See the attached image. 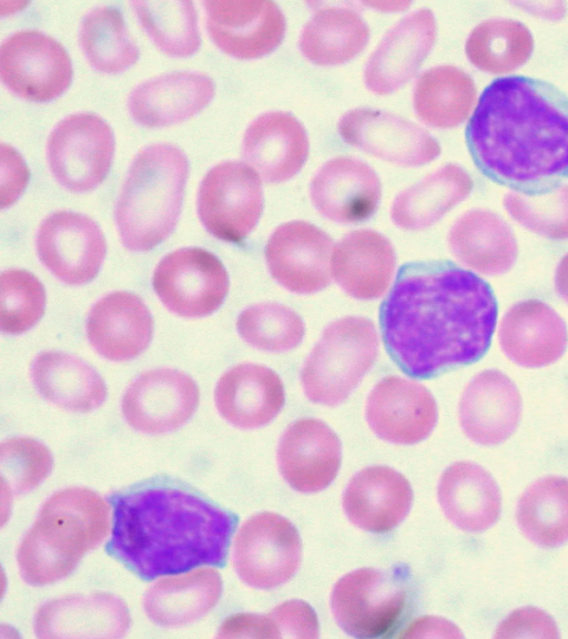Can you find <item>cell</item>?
Returning <instances> with one entry per match:
<instances>
[{"label": "cell", "mask_w": 568, "mask_h": 639, "mask_svg": "<svg viewBox=\"0 0 568 639\" xmlns=\"http://www.w3.org/2000/svg\"><path fill=\"white\" fill-rule=\"evenodd\" d=\"M497 308L491 287L475 273L449 261L409 262L381 305L382 338L407 376L433 378L485 355Z\"/></svg>", "instance_id": "obj_1"}, {"label": "cell", "mask_w": 568, "mask_h": 639, "mask_svg": "<svg viewBox=\"0 0 568 639\" xmlns=\"http://www.w3.org/2000/svg\"><path fill=\"white\" fill-rule=\"evenodd\" d=\"M474 163L523 194L568 178V95L544 80L498 78L481 92L466 128Z\"/></svg>", "instance_id": "obj_2"}, {"label": "cell", "mask_w": 568, "mask_h": 639, "mask_svg": "<svg viewBox=\"0 0 568 639\" xmlns=\"http://www.w3.org/2000/svg\"><path fill=\"white\" fill-rule=\"evenodd\" d=\"M109 555L143 580L202 565L223 567L237 516L174 487H148L110 497Z\"/></svg>", "instance_id": "obj_3"}, {"label": "cell", "mask_w": 568, "mask_h": 639, "mask_svg": "<svg viewBox=\"0 0 568 639\" xmlns=\"http://www.w3.org/2000/svg\"><path fill=\"white\" fill-rule=\"evenodd\" d=\"M109 527L110 507L95 491L84 487L55 491L19 545L21 578L41 587L68 577L104 540Z\"/></svg>", "instance_id": "obj_4"}, {"label": "cell", "mask_w": 568, "mask_h": 639, "mask_svg": "<svg viewBox=\"0 0 568 639\" xmlns=\"http://www.w3.org/2000/svg\"><path fill=\"white\" fill-rule=\"evenodd\" d=\"M187 175V158L175 145L156 143L135 155L114 213L121 242L128 250H152L173 232Z\"/></svg>", "instance_id": "obj_5"}, {"label": "cell", "mask_w": 568, "mask_h": 639, "mask_svg": "<svg viewBox=\"0 0 568 639\" xmlns=\"http://www.w3.org/2000/svg\"><path fill=\"white\" fill-rule=\"evenodd\" d=\"M377 353L378 336L371 320L346 316L332 322L303 365L305 396L323 406L342 404L372 368Z\"/></svg>", "instance_id": "obj_6"}, {"label": "cell", "mask_w": 568, "mask_h": 639, "mask_svg": "<svg viewBox=\"0 0 568 639\" xmlns=\"http://www.w3.org/2000/svg\"><path fill=\"white\" fill-rule=\"evenodd\" d=\"M399 574L361 568L334 585L331 609L336 623L355 638H384L398 627L407 604Z\"/></svg>", "instance_id": "obj_7"}, {"label": "cell", "mask_w": 568, "mask_h": 639, "mask_svg": "<svg viewBox=\"0 0 568 639\" xmlns=\"http://www.w3.org/2000/svg\"><path fill=\"white\" fill-rule=\"evenodd\" d=\"M114 143L111 126L99 115H68L48 138L50 171L60 185L72 192L93 190L109 173Z\"/></svg>", "instance_id": "obj_8"}, {"label": "cell", "mask_w": 568, "mask_h": 639, "mask_svg": "<svg viewBox=\"0 0 568 639\" xmlns=\"http://www.w3.org/2000/svg\"><path fill=\"white\" fill-rule=\"evenodd\" d=\"M263 206L261 179L243 162L216 164L199 187L197 214L203 226L226 242H242L257 224Z\"/></svg>", "instance_id": "obj_9"}, {"label": "cell", "mask_w": 568, "mask_h": 639, "mask_svg": "<svg viewBox=\"0 0 568 639\" xmlns=\"http://www.w3.org/2000/svg\"><path fill=\"white\" fill-rule=\"evenodd\" d=\"M302 561V540L285 517L264 511L250 517L234 541L233 564L240 579L256 589L287 582Z\"/></svg>", "instance_id": "obj_10"}, {"label": "cell", "mask_w": 568, "mask_h": 639, "mask_svg": "<svg viewBox=\"0 0 568 639\" xmlns=\"http://www.w3.org/2000/svg\"><path fill=\"white\" fill-rule=\"evenodd\" d=\"M153 288L172 313L203 317L215 312L229 291L222 262L201 247H184L165 255L156 265Z\"/></svg>", "instance_id": "obj_11"}, {"label": "cell", "mask_w": 568, "mask_h": 639, "mask_svg": "<svg viewBox=\"0 0 568 639\" xmlns=\"http://www.w3.org/2000/svg\"><path fill=\"white\" fill-rule=\"evenodd\" d=\"M0 75L18 97L48 102L71 84V59L60 42L38 30H21L0 48Z\"/></svg>", "instance_id": "obj_12"}, {"label": "cell", "mask_w": 568, "mask_h": 639, "mask_svg": "<svg viewBox=\"0 0 568 639\" xmlns=\"http://www.w3.org/2000/svg\"><path fill=\"white\" fill-rule=\"evenodd\" d=\"M36 247L41 263L61 282L83 285L99 273L106 252L103 232L90 217L58 211L38 229Z\"/></svg>", "instance_id": "obj_13"}, {"label": "cell", "mask_w": 568, "mask_h": 639, "mask_svg": "<svg viewBox=\"0 0 568 639\" xmlns=\"http://www.w3.org/2000/svg\"><path fill=\"white\" fill-rule=\"evenodd\" d=\"M337 131L347 144L400 166H420L440 153L428 131L383 110H349L339 119Z\"/></svg>", "instance_id": "obj_14"}, {"label": "cell", "mask_w": 568, "mask_h": 639, "mask_svg": "<svg viewBox=\"0 0 568 639\" xmlns=\"http://www.w3.org/2000/svg\"><path fill=\"white\" fill-rule=\"evenodd\" d=\"M199 400V387L189 375L173 368H156L140 374L129 385L121 410L133 429L159 435L184 425Z\"/></svg>", "instance_id": "obj_15"}, {"label": "cell", "mask_w": 568, "mask_h": 639, "mask_svg": "<svg viewBox=\"0 0 568 639\" xmlns=\"http://www.w3.org/2000/svg\"><path fill=\"white\" fill-rule=\"evenodd\" d=\"M206 29L213 42L237 59L274 51L285 34V17L268 0H205Z\"/></svg>", "instance_id": "obj_16"}, {"label": "cell", "mask_w": 568, "mask_h": 639, "mask_svg": "<svg viewBox=\"0 0 568 639\" xmlns=\"http://www.w3.org/2000/svg\"><path fill=\"white\" fill-rule=\"evenodd\" d=\"M327 233L305 221H291L275 229L265 246L272 277L296 294H313L331 283Z\"/></svg>", "instance_id": "obj_17"}, {"label": "cell", "mask_w": 568, "mask_h": 639, "mask_svg": "<svg viewBox=\"0 0 568 639\" xmlns=\"http://www.w3.org/2000/svg\"><path fill=\"white\" fill-rule=\"evenodd\" d=\"M365 417L381 439L413 445L424 440L435 428L437 405L424 385L399 376H387L371 390Z\"/></svg>", "instance_id": "obj_18"}, {"label": "cell", "mask_w": 568, "mask_h": 639, "mask_svg": "<svg viewBox=\"0 0 568 639\" xmlns=\"http://www.w3.org/2000/svg\"><path fill=\"white\" fill-rule=\"evenodd\" d=\"M436 20L428 9H418L398 20L383 37L364 70L368 90L389 94L409 81L432 51Z\"/></svg>", "instance_id": "obj_19"}, {"label": "cell", "mask_w": 568, "mask_h": 639, "mask_svg": "<svg viewBox=\"0 0 568 639\" xmlns=\"http://www.w3.org/2000/svg\"><path fill=\"white\" fill-rule=\"evenodd\" d=\"M131 626L124 601L113 594L71 595L42 604L33 619L37 638H122Z\"/></svg>", "instance_id": "obj_20"}, {"label": "cell", "mask_w": 568, "mask_h": 639, "mask_svg": "<svg viewBox=\"0 0 568 639\" xmlns=\"http://www.w3.org/2000/svg\"><path fill=\"white\" fill-rule=\"evenodd\" d=\"M342 459L341 440L324 422L301 418L282 434L277 464L285 481L300 493H317L335 479Z\"/></svg>", "instance_id": "obj_21"}, {"label": "cell", "mask_w": 568, "mask_h": 639, "mask_svg": "<svg viewBox=\"0 0 568 639\" xmlns=\"http://www.w3.org/2000/svg\"><path fill=\"white\" fill-rule=\"evenodd\" d=\"M310 196L326 219L341 224L368 220L382 199L376 172L365 162L338 156L324 163L313 176Z\"/></svg>", "instance_id": "obj_22"}, {"label": "cell", "mask_w": 568, "mask_h": 639, "mask_svg": "<svg viewBox=\"0 0 568 639\" xmlns=\"http://www.w3.org/2000/svg\"><path fill=\"white\" fill-rule=\"evenodd\" d=\"M521 408L516 384L498 369H486L474 376L462 394L459 424L474 443L495 446L516 430Z\"/></svg>", "instance_id": "obj_23"}, {"label": "cell", "mask_w": 568, "mask_h": 639, "mask_svg": "<svg viewBox=\"0 0 568 639\" xmlns=\"http://www.w3.org/2000/svg\"><path fill=\"white\" fill-rule=\"evenodd\" d=\"M504 354L515 364L538 368L557 362L568 343L567 325L548 304L526 300L503 316L498 331Z\"/></svg>", "instance_id": "obj_24"}, {"label": "cell", "mask_w": 568, "mask_h": 639, "mask_svg": "<svg viewBox=\"0 0 568 639\" xmlns=\"http://www.w3.org/2000/svg\"><path fill=\"white\" fill-rule=\"evenodd\" d=\"M215 85L204 73H165L136 85L128 99L131 118L140 125L162 128L201 112L213 99Z\"/></svg>", "instance_id": "obj_25"}, {"label": "cell", "mask_w": 568, "mask_h": 639, "mask_svg": "<svg viewBox=\"0 0 568 639\" xmlns=\"http://www.w3.org/2000/svg\"><path fill=\"white\" fill-rule=\"evenodd\" d=\"M87 336L102 357L130 361L142 354L153 335V318L143 301L129 292L100 298L87 320Z\"/></svg>", "instance_id": "obj_26"}, {"label": "cell", "mask_w": 568, "mask_h": 639, "mask_svg": "<svg viewBox=\"0 0 568 639\" xmlns=\"http://www.w3.org/2000/svg\"><path fill=\"white\" fill-rule=\"evenodd\" d=\"M413 503L409 481L387 466H371L356 473L343 494V509L356 527L384 534L397 527Z\"/></svg>", "instance_id": "obj_27"}, {"label": "cell", "mask_w": 568, "mask_h": 639, "mask_svg": "<svg viewBox=\"0 0 568 639\" xmlns=\"http://www.w3.org/2000/svg\"><path fill=\"white\" fill-rule=\"evenodd\" d=\"M242 154L265 182H285L300 172L307 159L306 130L291 113H264L247 126Z\"/></svg>", "instance_id": "obj_28"}, {"label": "cell", "mask_w": 568, "mask_h": 639, "mask_svg": "<svg viewBox=\"0 0 568 639\" xmlns=\"http://www.w3.org/2000/svg\"><path fill=\"white\" fill-rule=\"evenodd\" d=\"M220 415L231 425L253 429L267 425L285 404L284 386L271 368L245 363L222 375L214 392Z\"/></svg>", "instance_id": "obj_29"}, {"label": "cell", "mask_w": 568, "mask_h": 639, "mask_svg": "<svg viewBox=\"0 0 568 639\" xmlns=\"http://www.w3.org/2000/svg\"><path fill=\"white\" fill-rule=\"evenodd\" d=\"M396 266L395 250L387 237L373 230L346 234L332 255L337 285L357 300H375L389 286Z\"/></svg>", "instance_id": "obj_30"}, {"label": "cell", "mask_w": 568, "mask_h": 639, "mask_svg": "<svg viewBox=\"0 0 568 639\" xmlns=\"http://www.w3.org/2000/svg\"><path fill=\"white\" fill-rule=\"evenodd\" d=\"M437 497L447 519L467 532H483L499 518L501 495L493 476L471 462H458L440 476Z\"/></svg>", "instance_id": "obj_31"}, {"label": "cell", "mask_w": 568, "mask_h": 639, "mask_svg": "<svg viewBox=\"0 0 568 639\" xmlns=\"http://www.w3.org/2000/svg\"><path fill=\"white\" fill-rule=\"evenodd\" d=\"M448 246L462 264L489 276L508 272L518 256L511 227L485 209L468 211L455 221L448 233Z\"/></svg>", "instance_id": "obj_32"}, {"label": "cell", "mask_w": 568, "mask_h": 639, "mask_svg": "<svg viewBox=\"0 0 568 639\" xmlns=\"http://www.w3.org/2000/svg\"><path fill=\"white\" fill-rule=\"evenodd\" d=\"M223 590L220 574L201 568L160 579L143 596L148 618L163 628H179L201 619L219 602Z\"/></svg>", "instance_id": "obj_33"}, {"label": "cell", "mask_w": 568, "mask_h": 639, "mask_svg": "<svg viewBox=\"0 0 568 639\" xmlns=\"http://www.w3.org/2000/svg\"><path fill=\"white\" fill-rule=\"evenodd\" d=\"M32 383L48 402L77 413L100 407L106 387L98 372L73 355L49 351L38 354L30 367Z\"/></svg>", "instance_id": "obj_34"}, {"label": "cell", "mask_w": 568, "mask_h": 639, "mask_svg": "<svg viewBox=\"0 0 568 639\" xmlns=\"http://www.w3.org/2000/svg\"><path fill=\"white\" fill-rule=\"evenodd\" d=\"M471 190L470 175L457 164H446L398 193L390 206V219L399 229L424 230L464 201Z\"/></svg>", "instance_id": "obj_35"}, {"label": "cell", "mask_w": 568, "mask_h": 639, "mask_svg": "<svg viewBox=\"0 0 568 639\" xmlns=\"http://www.w3.org/2000/svg\"><path fill=\"white\" fill-rule=\"evenodd\" d=\"M368 38V27L358 12L344 7H327L316 11L305 23L298 48L317 65H336L361 53Z\"/></svg>", "instance_id": "obj_36"}, {"label": "cell", "mask_w": 568, "mask_h": 639, "mask_svg": "<svg viewBox=\"0 0 568 639\" xmlns=\"http://www.w3.org/2000/svg\"><path fill=\"white\" fill-rule=\"evenodd\" d=\"M476 87L469 74L453 65H439L422 73L414 89V110L420 121L438 129L462 124L469 115Z\"/></svg>", "instance_id": "obj_37"}, {"label": "cell", "mask_w": 568, "mask_h": 639, "mask_svg": "<svg viewBox=\"0 0 568 639\" xmlns=\"http://www.w3.org/2000/svg\"><path fill=\"white\" fill-rule=\"evenodd\" d=\"M519 529L542 548L568 541V478L546 476L531 484L516 507Z\"/></svg>", "instance_id": "obj_38"}, {"label": "cell", "mask_w": 568, "mask_h": 639, "mask_svg": "<svg viewBox=\"0 0 568 639\" xmlns=\"http://www.w3.org/2000/svg\"><path fill=\"white\" fill-rule=\"evenodd\" d=\"M532 48V36L525 24L513 19L493 18L473 29L465 52L477 69L503 74L523 65Z\"/></svg>", "instance_id": "obj_39"}, {"label": "cell", "mask_w": 568, "mask_h": 639, "mask_svg": "<svg viewBox=\"0 0 568 639\" xmlns=\"http://www.w3.org/2000/svg\"><path fill=\"white\" fill-rule=\"evenodd\" d=\"M79 42L91 67L103 73L123 72L139 59L122 13L111 6L93 8L83 17Z\"/></svg>", "instance_id": "obj_40"}, {"label": "cell", "mask_w": 568, "mask_h": 639, "mask_svg": "<svg viewBox=\"0 0 568 639\" xmlns=\"http://www.w3.org/2000/svg\"><path fill=\"white\" fill-rule=\"evenodd\" d=\"M142 28L165 54L185 58L197 52L201 36L192 1H131Z\"/></svg>", "instance_id": "obj_41"}, {"label": "cell", "mask_w": 568, "mask_h": 639, "mask_svg": "<svg viewBox=\"0 0 568 639\" xmlns=\"http://www.w3.org/2000/svg\"><path fill=\"white\" fill-rule=\"evenodd\" d=\"M236 328L244 342L254 348L282 353L298 346L305 327L301 316L277 303L246 307L237 317Z\"/></svg>", "instance_id": "obj_42"}, {"label": "cell", "mask_w": 568, "mask_h": 639, "mask_svg": "<svg viewBox=\"0 0 568 639\" xmlns=\"http://www.w3.org/2000/svg\"><path fill=\"white\" fill-rule=\"evenodd\" d=\"M53 458L39 440L12 437L0 445L2 497L24 495L37 488L50 474Z\"/></svg>", "instance_id": "obj_43"}, {"label": "cell", "mask_w": 568, "mask_h": 639, "mask_svg": "<svg viewBox=\"0 0 568 639\" xmlns=\"http://www.w3.org/2000/svg\"><path fill=\"white\" fill-rule=\"evenodd\" d=\"M508 214L523 227L551 240L568 239V185L560 184L539 194L508 193Z\"/></svg>", "instance_id": "obj_44"}, {"label": "cell", "mask_w": 568, "mask_h": 639, "mask_svg": "<svg viewBox=\"0 0 568 639\" xmlns=\"http://www.w3.org/2000/svg\"><path fill=\"white\" fill-rule=\"evenodd\" d=\"M0 281V328L6 334H22L34 326L44 312V287L26 270L3 271Z\"/></svg>", "instance_id": "obj_45"}, {"label": "cell", "mask_w": 568, "mask_h": 639, "mask_svg": "<svg viewBox=\"0 0 568 639\" xmlns=\"http://www.w3.org/2000/svg\"><path fill=\"white\" fill-rule=\"evenodd\" d=\"M496 638H558L555 620L536 607L513 611L496 629Z\"/></svg>", "instance_id": "obj_46"}, {"label": "cell", "mask_w": 568, "mask_h": 639, "mask_svg": "<svg viewBox=\"0 0 568 639\" xmlns=\"http://www.w3.org/2000/svg\"><path fill=\"white\" fill-rule=\"evenodd\" d=\"M280 637L317 638L318 621L313 608L302 600L285 601L271 612Z\"/></svg>", "instance_id": "obj_47"}, {"label": "cell", "mask_w": 568, "mask_h": 639, "mask_svg": "<svg viewBox=\"0 0 568 639\" xmlns=\"http://www.w3.org/2000/svg\"><path fill=\"white\" fill-rule=\"evenodd\" d=\"M219 638H278V629L271 613L266 616L236 613L226 618L219 628Z\"/></svg>", "instance_id": "obj_48"}, {"label": "cell", "mask_w": 568, "mask_h": 639, "mask_svg": "<svg viewBox=\"0 0 568 639\" xmlns=\"http://www.w3.org/2000/svg\"><path fill=\"white\" fill-rule=\"evenodd\" d=\"M555 290L568 304V253L560 260L556 267Z\"/></svg>", "instance_id": "obj_49"}]
</instances>
